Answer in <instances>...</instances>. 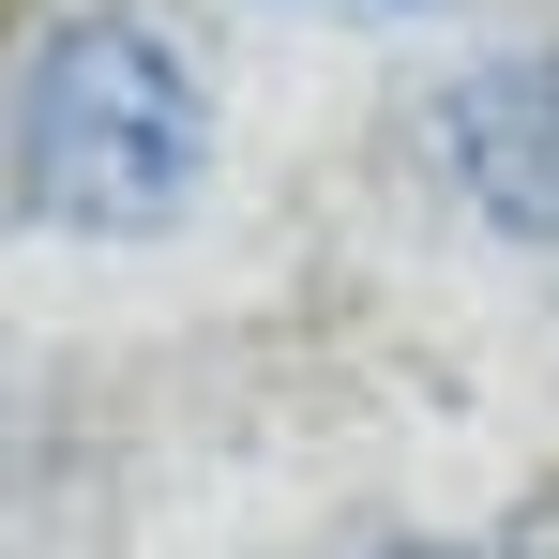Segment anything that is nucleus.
Returning <instances> with one entry per match:
<instances>
[{"mask_svg": "<svg viewBox=\"0 0 559 559\" xmlns=\"http://www.w3.org/2000/svg\"><path fill=\"white\" fill-rule=\"evenodd\" d=\"M439 167L499 242H559V46H514L439 92Z\"/></svg>", "mask_w": 559, "mask_h": 559, "instance_id": "obj_2", "label": "nucleus"}, {"mask_svg": "<svg viewBox=\"0 0 559 559\" xmlns=\"http://www.w3.org/2000/svg\"><path fill=\"white\" fill-rule=\"evenodd\" d=\"M212 106L152 15H61L15 76V212L46 242H136L197 197Z\"/></svg>", "mask_w": 559, "mask_h": 559, "instance_id": "obj_1", "label": "nucleus"}]
</instances>
